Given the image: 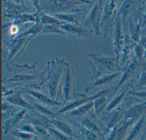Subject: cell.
Returning a JSON list of instances; mask_svg holds the SVG:
<instances>
[{
  "instance_id": "1",
  "label": "cell",
  "mask_w": 146,
  "mask_h": 140,
  "mask_svg": "<svg viewBox=\"0 0 146 140\" xmlns=\"http://www.w3.org/2000/svg\"><path fill=\"white\" fill-rule=\"evenodd\" d=\"M146 110V102L137 105L130 109L126 113V118H135Z\"/></svg>"
},
{
  "instance_id": "2",
  "label": "cell",
  "mask_w": 146,
  "mask_h": 140,
  "mask_svg": "<svg viewBox=\"0 0 146 140\" xmlns=\"http://www.w3.org/2000/svg\"><path fill=\"white\" fill-rule=\"evenodd\" d=\"M137 67V64H133L130 66L128 69L125 71V72L123 76V78L121 79V81L119 82L116 88V89L119 88L121 85L123 84L125 82L129 79L132 75L134 74V72L135 70Z\"/></svg>"
},
{
  "instance_id": "3",
  "label": "cell",
  "mask_w": 146,
  "mask_h": 140,
  "mask_svg": "<svg viewBox=\"0 0 146 140\" xmlns=\"http://www.w3.org/2000/svg\"><path fill=\"white\" fill-rule=\"evenodd\" d=\"M96 59L98 62L108 69L112 70L116 66L115 61L111 59L105 58H97Z\"/></svg>"
},
{
  "instance_id": "4",
  "label": "cell",
  "mask_w": 146,
  "mask_h": 140,
  "mask_svg": "<svg viewBox=\"0 0 146 140\" xmlns=\"http://www.w3.org/2000/svg\"><path fill=\"white\" fill-rule=\"evenodd\" d=\"M106 92H107V91H103V92H102L101 93H100V94H98L97 95L95 96H93V97H91V98H89V99H86V100H83L78 102H76V103H73V104L67 106V107L64 108V109H63V110H62L60 112H64V111H67L68 109H71V108H73V107H75L78 105H80V104H82V103L88 101L89 100H91V99H95V98H96V97H98V96H100L103 94L104 93H106Z\"/></svg>"
},
{
  "instance_id": "5",
  "label": "cell",
  "mask_w": 146,
  "mask_h": 140,
  "mask_svg": "<svg viewBox=\"0 0 146 140\" xmlns=\"http://www.w3.org/2000/svg\"><path fill=\"white\" fill-rule=\"evenodd\" d=\"M93 105V103L91 102L84 106L82 107L81 108L74 111L72 113V115H80L84 114L85 113L87 112Z\"/></svg>"
},
{
  "instance_id": "6",
  "label": "cell",
  "mask_w": 146,
  "mask_h": 140,
  "mask_svg": "<svg viewBox=\"0 0 146 140\" xmlns=\"http://www.w3.org/2000/svg\"><path fill=\"white\" fill-rule=\"evenodd\" d=\"M132 123V121L128 122L126 123L125 125L122 126L121 128L119 129L118 131L117 135V140H121L124 136L125 133H126V130L127 128Z\"/></svg>"
},
{
  "instance_id": "7",
  "label": "cell",
  "mask_w": 146,
  "mask_h": 140,
  "mask_svg": "<svg viewBox=\"0 0 146 140\" xmlns=\"http://www.w3.org/2000/svg\"><path fill=\"white\" fill-rule=\"evenodd\" d=\"M143 120H141L140 121V123L137 124L136 128L134 129L133 130V132L131 133V135L130 136L129 138V140H131V139H133V138L136 136L138 133H139V131L141 130L142 127L143 126Z\"/></svg>"
},
{
  "instance_id": "8",
  "label": "cell",
  "mask_w": 146,
  "mask_h": 140,
  "mask_svg": "<svg viewBox=\"0 0 146 140\" xmlns=\"http://www.w3.org/2000/svg\"><path fill=\"white\" fill-rule=\"evenodd\" d=\"M119 75V73H117V74H114V75H113L112 76H110L106 78H104L102 80L98 81L94 85L97 86V85H101V84L109 82L110 81H112L114 78H116Z\"/></svg>"
},
{
  "instance_id": "9",
  "label": "cell",
  "mask_w": 146,
  "mask_h": 140,
  "mask_svg": "<svg viewBox=\"0 0 146 140\" xmlns=\"http://www.w3.org/2000/svg\"><path fill=\"white\" fill-rule=\"evenodd\" d=\"M30 94L33 95L35 97H36V98L39 99L40 100L42 101L46 102H48V103H52V102L50 100V99H48L47 96H45L41 94L36 93V92H32V91L30 92Z\"/></svg>"
},
{
  "instance_id": "10",
  "label": "cell",
  "mask_w": 146,
  "mask_h": 140,
  "mask_svg": "<svg viewBox=\"0 0 146 140\" xmlns=\"http://www.w3.org/2000/svg\"><path fill=\"white\" fill-rule=\"evenodd\" d=\"M121 117V113L120 112H117L115 113V115L111 119V122L109 123V128H112L115 125L118 121L120 120Z\"/></svg>"
},
{
  "instance_id": "11",
  "label": "cell",
  "mask_w": 146,
  "mask_h": 140,
  "mask_svg": "<svg viewBox=\"0 0 146 140\" xmlns=\"http://www.w3.org/2000/svg\"><path fill=\"white\" fill-rule=\"evenodd\" d=\"M11 102L18 105H23L25 106H29L28 103L24 101L21 98L18 97H12L10 99Z\"/></svg>"
},
{
  "instance_id": "12",
  "label": "cell",
  "mask_w": 146,
  "mask_h": 140,
  "mask_svg": "<svg viewBox=\"0 0 146 140\" xmlns=\"http://www.w3.org/2000/svg\"><path fill=\"white\" fill-rule=\"evenodd\" d=\"M55 123L58 126L59 128L61 129V130H62L63 131L68 133L71 132V130L69 128V126L67 125L66 124L64 123L57 122Z\"/></svg>"
},
{
  "instance_id": "13",
  "label": "cell",
  "mask_w": 146,
  "mask_h": 140,
  "mask_svg": "<svg viewBox=\"0 0 146 140\" xmlns=\"http://www.w3.org/2000/svg\"><path fill=\"white\" fill-rule=\"evenodd\" d=\"M33 78V77L29 76H17L12 78L11 80L12 81H28V80H31Z\"/></svg>"
},
{
  "instance_id": "14",
  "label": "cell",
  "mask_w": 146,
  "mask_h": 140,
  "mask_svg": "<svg viewBox=\"0 0 146 140\" xmlns=\"http://www.w3.org/2000/svg\"><path fill=\"white\" fill-rule=\"evenodd\" d=\"M125 91H124L113 102L112 104H111V105H110L109 107H108V109L109 110H111V109H112L113 107H114L115 106L117 105L119 102H120L121 100H122V98L123 97L125 93Z\"/></svg>"
},
{
  "instance_id": "15",
  "label": "cell",
  "mask_w": 146,
  "mask_h": 140,
  "mask_svg": "<svg viewBox=\"0 0 146 140\" xmlns=\"http://www.w3.org/2000/svg\"><path fill=\"white\" fill-rule=\"evenodd\" d=\"M136 52L137 55V57L139 58H141L143 53V49L142 47L141 46H138L136 47Z\"/></svg>"
},
{
  "instance_id": "16",
  "label": "cell",
  "mask_w": 146,
  "mask_h": 140,
  "mask_svg": "<svg viewBox=\"0 0 146 140\" xmlns=\"http://www.w3.org/2000/svg\"><path fill=\"white\" fill-rule=\"evenodd\" d=\"M106 101V99L105 98H102L99 100H97L95 103L96 108H98L100 107Z\"/></svg>"
},
{
  "instance_id": "17",
  "label": "cell",
  "mask_w": 146,
  "mask_h": 140,
  "mask_svg": "<svg viewBox=\"0 0 146 140\" xmlns=\"http://www.w3.org/2000/svg\"><path fill=\"white\" fill-rule=\"evenodd\" d=\"M85 123H86V124L88 125L91 129L94 130L95 131H97L98 130V129H97V127L95 126V125L94 123H93L90 122V121H85Z\"/></svg>"
},
{
  "instance_id": "18",
  "label": "cell",
  "mask_w": 146,
  "mask_h": 140,
  "mask_svg": "<svg viewBox=\"0 0 146 140\" xmlns=\"http://www.w3.org/2000/svg\"><path fill=\"white\" fill-rule=\"evenodd\" d=\"M141 84V85H146V72L144 73L142 76Z\"/></svg>"
},
{
  "instance_id": "19",
  "label": "cell",
  "mask_w": 146,
  "mask_h": 140,
  "mask_svg": "<svg viewBox=\"0 0 146 140\" xmlns=\"http://www.w3.org/2000/svg\"><path fill=\"white\" fill-rule=\"evenodd\" d=\"M25 111H23L22 112L19 113V114L18 115V116H17V117H16V119H15V123H16V122L18 121L20 119L22 118V117H23V115Z\"/></svg>"
},
{
  "instance_id": "20",
  "label": "cell",
  "mask_w": 146,
  "mask_h": 140,
  "mask_svg": "<svg viewBox=\"0 0 146 140\" xmlns=\"http://www.w3.org/2000/svg\"><path fill=\"white\" fill-rule=\"evenodd\" d=\"M132 94L141 97H146V92H143V93H132Z\"/></svg>"
},
{
  "instance_id": "21",
  "label": "cell",
  "mask_w": 146,
  "mask_h": 140,
  "mask_svg": "<svg viewBox=\"0 0 146 140\" xmlns=\"http://www.w3.org/2000/svg\"><path fill=\"white\" fill-rule=\"evenodd\" d=\"M96 138V137L91 133H88V139L89 140H94Z\"/></svg>"
},
{
  "instance_id": "22",
  "label": "cell",
  "mask_w": 146,
  "mask_h": 140,
  "mask_svg": "<svg viewBox=\"0 0 146 140\" xmlns=\"http://www.w3.org/2000/svg\"><path fill=\"white\" fill-rule=\"evenodd\" d=\"M143 46L146 48V40H143L142 42Z\"/></svg>"
}]
</instances>
